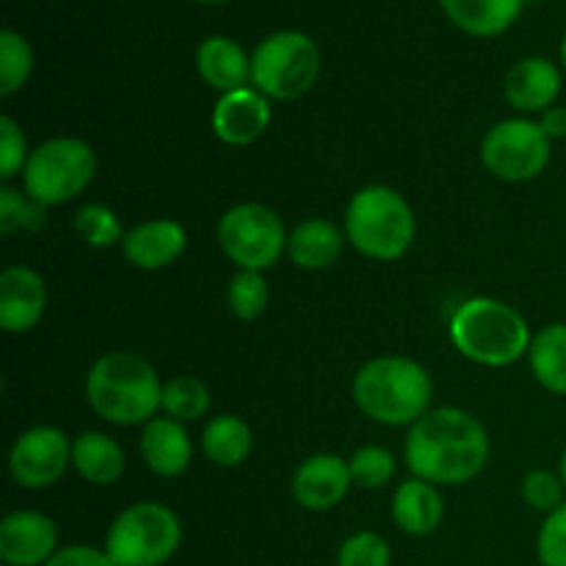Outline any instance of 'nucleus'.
Returning <instances> with one entry per match:
<instances>
[{
	"label": "nucleus",
	"instance_id": "nucleus-1",
	"mask_svg": "<svg viewBox=\"0 0 566 566\" xmlns=\"http://www.w3.org/2000/svg\"><path fill=\"white\" fill-rule=\"evenodd\" d=\"M403 459L420 481L437 486L468 484L490 462V434L464 409H429L409 426Z\"/></svg>",
	"mask_w": 566,
	"mask_h": 566
},
{
	"label": "nucleus",
	"instance_id": "nucleus-2",
	"mask_svg": "<svg viewBox=\"0 0 566 566\" xmlns=\"http://www.w3.org/2000/svg\"><path fill=\"white\" fill-rule=\"evenodd\" d=\"M86 401L105 423H149L164 401V385L147 357L108 352L88 368Z\"/></svg>",
	"mask_w": 566,
	"mask_h": 566
},
{
	"label": "nucleus",
	"instance_id": "nucleus-3",
	"mask_svg": "<svg viewBox=\"0 0 566 566\" xmlns=\"http://www.w3.org/2000/svg\"><path fill=\"white\" fill-rule=\"evenodd\" d=\"M354 403L381 426H412L429 412L431 376L409 357H376L354 376Z\"/></svg>",
	"mask_w": 566,
	"mask_h": 566
},
{
	"label": "nucleus",
	"instance_id": "nucleus-4",
	"mask_svg": "<svg viewBox=\"0 0 566 566\" xmlns=\"http://www.w3.org/2000/svg\"><path fill=\"white\" fill-rule=\"evenodd\" d=\"M531 329L523 315L497 298H468L451 315V343L470 363L503 368L531 348Z\"/></svg>",
	"mask_w": 566,
	"mask_h": 566
},
{
	"label": "nucleus",
	"instance_id": "nucleus-5",
	"mask_svg": "<svg viewBox=\"0 0 566 566\" xmlns=\"http://www.w3.org/2000/svg\"><path fill=\"white\" fill-rule=\"evenodd\" d=\"M415 213L390 186L359 188L346 208V241L370 260L403 258L415 241Z\"/></svg>",
	"mask_w": 566,
	"mask_h": 566
},
{
	"label": "nucleus",
	"instance_id": "nucleus-6",
	"mask_svg": "<svg viewBox=\"0 0 566 566\" xmlns=\"http://www.w3.org/2000/svg\"><path fill=\"white\" fill-rule=\"evenodd\" d=\"M182 545L180 517L155 501L122 509L105 531L103 551L116 566H164Z\"/></svg>",
	"mask_w": 566,
	"mask_h": 566
},
{
	"label": "nucleus",
	"instance_id": "nucleus-7",
	"mask_svg": "<svg viewBox=\"0 0 566 566\" xmlns=\"http://www.w3.org/2000/svg\"><path fill=\"white\" fill-rule=\"evenodd\" d=\"M97 158L88 142L75 136H55L39 144L22 169V188L33 202L59 208L81 197L94 180Z\"/></svg>",
	"mask_w": 566,
	"mask_h": 566
},
{
	"label": "nucleus",
	"instance_id": "nucleus-8",
	"mask_svg": "<svg viewBox=\"0 0 566 566\" xmlns=\"http://www.w3.org/2000/svg\"><path fill=\"white\" fill-rule=\"evenodd\" d=\"M321 50L307 33L276 31L252 53V86L269 99H298L315 86Z\"/></svg>",
	"mask_w": 566,
	"mask_h": 566
},
{
	"label": "nucleus",
	"instance_id": "nucleus-9",
	"mask_svg": "<svg viewBox=\"0 0 566 566\" xmlns=\"http://www.w3.org/2000/svg\"><path fill=\"white\" fill-rule=\"evenodd\" d=\"M280 216L260 202H243L219 221V247L241 271H269L287 249Z\"/></svg>",
	"mask_w": 566,
	"mask_h": 566
},
{
	"label": "nucleus",
	"instance_id": "nucleus-10",
	"mask_svg": "<svg viewBox=\"0 0 566 566\" xmlns=\"http://www.w3.org/2000/svg\"><path fill=\"white\" fill-rule=\"evenodd\" d=\"M553 142L539 119H503L481 142V164L506 182H528L547 169Z\"/></svg>",
	"mask_w": 566,
	"mask_h": 566
},
{
	"label": "nucleus",
	"instance_id": "nucleus-11",
	"mask_svg": "<svg viewBox=\"0 0 566 566\" xmlns=\"http://www.w3.org/2000/svg\"><path fill=\"white\" fill-rule=\"evenodd\" d=\"M72 464V442L55 426L22 431L9 451V473L22 490H48L64 479Z\"/></svg>",
	"mask_w": 566,
	"mask_h": 566
},
{
	"label": "nucleus",
	"instance_id": "nucleus-12",
	"mask_svg": "<svg viewBox=\"0 0 566 566\" xmlns=\"http://www.w3.org/2000/svg\"><path fill=\"white\" fill-rule=\"evenodd\" d=\"M59 553V528L33 509L6 514L0 523V562L3 566H44Z\"/></svg>",
	"mask_w": 566,
	"mask_h": 566
},
{
	"label": "nucleus",
	"instance_id": "nucleus-13",
	"mask_svg": "<svg viewBox=\"0 0 566 566\" xmlns=\"http://www.w3.org/2000/svg\"><path fill=\"white\" fill-rule=\"evenodd\" d=\"M213 133L219 142L230 147L254 144L271 125V105L265 94L254 86H243L238 92H227L213 105Z\"/></svg>",
	"mask_w": 566,
	"mask_h": 566
},
{
	"label": "nucleus",
	"instance_id": "nucleus-14",
	"mask_svg": "<svg viewBox=\"0 0 566 566\" xmlns=\"http://www.w3.org/2000/svg\"><path fill=\"white\" fill-rule=\"evenodd\" d=\"M48 307V285L39 271L9 265L0 271V326L6 335H25L42 321Z\"/></svg>",
	"mask_w": 566,
	"mask_h": 566
},
{
	"label": "nucleus",
	"instance_id": "nucleus-15",
	"mask_svg": "<svg viewBox=\"0 0 566 566\" xmlns=\"http://www.w3.org/2000/svg\"><path fill=\"white\" fill-rule=\"evenodd\" d=\"M352 484V468L346 459L335 453H315L298 464L291 490L298 506L307 512H329L348 495Z\"/></svg>",
	"mask_w": 566,
	"mask_h": 566
},
{
	"label": "nucleus",
	"instance_id": "nucleus-16",
	"mask_svg": "<svg viewBox=\"0 0 566 566\" xmlns=\"http://www.w3.org/2000/svg\"><path fill=\"white\" fill-rule=\"evenodd\" d=\"M503 94L520 114H545L562 94V70L551 59L528 55L509 70Z\"/></svg>",
	"mask_w": 566,
	"mask_h": 566
},
{
	"label": "nucleus",
	"instance_id": "nucleus-17",
	"mask_svg": "<svg viewBox=\"0 0 566 566\" xmlns=\"http://www.w3.org/2000/svg\"><path fill=\"white\" fill-rule=\"evenodd\" d=\"M188 235L175 219H153L136 224L122 238V252L130 265L142 271H160L186 252Z\"/></svg>",
	"mask_w": 566,
	"mask_h": 566
},
{
	"label": "nucleus",
	"instance_id": "nucleus-18",
	"mask_svg": "<svg viewBox=\"0 0 566 566\" xmlns=\"http://www.w3.org/2000/svg\"><path fill=\"white\" fill-rule=\"evenodd\" d=\"M138 448H142L144 464L160 479L182 475L193 457L191 437H188L186 426L175 418H153L149 423H144Z\"/></svg>",
	"mask_w": 566,
	"mask_h": 566
},
{
	"label": "nucleus",
	"instance_id": "nucleus-19",
	"mask_svg": "<svg viewBox=\"0 0 566 566\" xmlns=\"http://www.w3.org/2000/svg\"><path fill=\"white\" fill-rule=\"evenodd\" d=\"M197 72L219 94L238 92L252 81V55L230 36H210L197 50Z\"/></svg>",
	"mask_w": 566,
	"mask_h": 566
},
{
	"label": "nucleus",
	"instance_id": "nucleus-20",
	"mask_svg": "<svg viewBox=\"0 0 566 566\" xmlns=\"http://www.w3.org/2000/svg\"><path fill=\"white\" fill-rule=\"evenodd\" d=\"M392 523L409 536H431L446 520V501L437 484L409 479L392 495Z\"/></svg>",
	"mask_w": 566,
	"mask_h": 566
},
{
	"label": "nucleus",
	"instance_id": "nucleus-21",
	"mask_svg": "<svg viewBox=\"0 0 566 566\" xmlns=\"http://www.w3.org/2000/svg\"><path fill=\"white\" fill-rule=\"evenodd\" d=\"M448 20L470 36H497L523 14L525 0H437Z\"/></svg>",
	"mask_w": 566,
	"mask_h": 566
},
{
	"label": "nucleus",
	"instance_id": "nucleus-22",
	"mask_svg": "<svg viewBox=\"0 0 566 566\" xmlns=\"http://www.w3.org/2000/svg\"><path fill=\"white\" fill-rule=\"evenodd\" d=\"M72 468L94 486H111L125 473V451L103 431H83L72 440Z\"/></svg>",
	"mask_w": 566,
	"mask_h": 566
},
{
	"label": "nucleus",
	"instance_id": "nucleus-23",
	"mask_svg": "<svg viewBox=\"0 0 566 566\" xmlns=\"http://www.w3.org/2000/svg\"><path fill=\"white\" fill-rule=\"evenodd\" d=\"M343 232L326 219H307L293 227L287 238V258L304 271H324L340 258Z\"/></svg>",
	"mask_w": 566,
	"mask_h": 566
},
{
	"label": "nucleus",
	"instance_id": "nucleus-24",
	"mask_svg": "<svg viewBox=\"0 0 566 566\" xmlns=\"http://www.w3.org/2000/svg\"><path fill=\"white\" fill-rule=\"evenodd\" d=\"M534 379L553 396H566V324H547L528 348Z\"/></svg>",
	"mask_w": 566,
	"mask_h": 566
},
{
	"label": "nucleus",
	"instance_id": "nucleus-25",
	"mask_svg": "<svg viewBox=\"0 0 566 566\" xmlns=\"http://www.w3.org/2000/svg\"><path fill=\"white\" fill-rule=\"evenodd\" d=\"M202 453L216 468H238L252 453V429L235 415H219L202 429Z\"/></svg>",
	"mask_w": 566,
	"mask_h": 566
},
{
	"label": "nucleus",
	"instance_id": "nucleus-26",
	"mask_svg": "<svg viewBox=\"0 0 566 566\" xmlns=\"http://www.w3.org/2000/svg\"><path fill=\"white\" fill-rule=\"evenodd\" d=\"M160 409L166 412V418H175L180 423H191V420L205 418V412L210 409V392L193 376H175L164 385V401Z\"/></svg>",
	"mask_w": 566,
	"mask_h": 566
},
{
	"label": "nucleus",
	"instance_id": "nucleus-27",
	"mask_svg": "<svg viewBox=\"0 0 566 566\" xmlns=\"http://www.w3.org/2000/svg\"><path fill=\"white\" fill-rule=\"evenodd\" d=\"M33 72V50L25 39L11 28L0 31V94L11 97L25 86Z\"/></svg>",
	"mask_w": 566,
	"mask_h": 566
},
{
	"label": "nucleus",
	"instance_id": "nucleus-28",
	"mask_svg": "<svg viewBox=\"0 0 566 566\" xmlns=\"http://www.w3.org/2000/svg\"><path fill=\"white\" fill-rule=\"evenodd\" d=\"M48 227V208L33 202L25 191L3 186L0 188V232H39Z\"/></svg>",
	"mask_w": 566,
	"mask_h": 566
},
{
	"label": "nucleus",
	"instance_id": "nucleus-29",
	"mask_svg": "<svg viewBox=\"0 0 566 566\" xmlns=\"http://www.w3.org/2000/svg\"><path fill=\"white\" fill-rule=\"evenodd\" d=\"M72 227H75L77 235H81L92 249H108L114 247V243H122V238H125L119 216L97 202L83 205V208L72 216Z\"/></svg>",
	"mask_w": 566,
	"mask_h": 566
},
{
	"label": "nucleus",
	"instance_id": "nucleus-30",
	"mask_svg": "<svg viewBox=\"0 0 566 566\" xmlns=\"http://www.w3.org/2000/svg\"><path fill=\"white\" fill-rule=\"evenodd\" d=\"M227 304L238 321H258L269 307V285L263 271H238L227 287Z\"/></svg>",
	"mask_w": 566,
	"mask_h": 566
},
{
	"label": "nucleus",
	"instance_id": "nucleus-31",
	"mask_svg": "<svg viewBox=\"0 0 566 566\" xmlns=\"http://www.w3.org/2000/svg\"><path fill=\"white\" fill-rule=\"evenodd\" d=\"M348 468H352L354 484L365 490H381L396 475V457L381 446H363L348 459Z\"/></svg>",
	"mask_w": 566,
	"mask_h": 566
},
{
	"label": "nucleus",
	"instance_id": "nucleus-32",
	"mask_svg": "<svg viewBox=\"0 0 566 566\" xmlns=\"http://www.w3.org/2000/svg\"><path fill=\"white\" fill-rule=\"evenodd\" d=\"M392 551L385 536L374 531H357L337 551V566H390Z\"/></svg>",
	"mask_w": 566,
	"mask_h": 566
},
{
	"label": "nucleus",
	"instance_id": "nucleus-33",
	"mask_svg": "<svg viewBox=\"0 0 566 566\" xmlns=\"http://www.w3.org/2000/svg\"><path fill=\"white\" fill-rule=\"evenodd\" d=\"M564 481L553 470H531L523 479V501L536 512H556L564 503Z\"/></svg>",
	"mask_w": 566,
	"mask_h": 566
},
{
	"label": "nucleus",
	"instance_id": "nucleus-34",
	"mask_svg": "<svg viewBox=\"0 0 566 566\" xmlns=\"http://www.w3.org/2000/svg\"><path fill=\"white\" fill-rule=\"evenodd\" d=\"M536 558L542 566H566V501L542 523L536 536Z\"/></svg>",
	"mask_w": 566,
	"mask_h": 566
},
{
	"label": "nucleus",
	"instance_id": "nucleus-35",
	"mask_svg": "<svg viewBox=\"0 0 566 566\" xmlns=\"http://www.w3.org/2000/svg\"><path fill=\"white\" fill-rule=\"evenodd\" d=\"M28 158L31 153H28L22 127L11 116H0V180H11L14 175H20Z\"/></svg>",
	"mask_w": 566,
	"mask_h": 566
},
{
	"label": "nucleus",
	"instance_id": "nucleus-36",
	"mask_svg": "<svg viewBox=\"0 0 566 566\" xmlns=\"http://www.w3.org/2000/svg\"><path fill=\"white\" fill-rule=\"evenodd\" d=\"M44 566H116L108 558V553L99 551V547L88 545H70L61 547L53 558Z\"/></svg>",
	"mask_w": 566,
	"mask_h": 566
},
{
	"label": "nucleus",
	"instance_id": "nucleus-37",
	"mask_svg": "<svg viewBox=\"0 0 566 566\" xmlns=\"http://www.w3.org/2000/svg\"><path fill=\"white\" fill-rule=\"evenodd\" d=\"M539 125L542 130L551 136V142H562V138H566V108H562V105L547 108L545 114L539 116Z\"/></svg>",
	"mask_w": 566,
	"mask_h": 566
},
{
	"label": "nucleus",
	"instance_id": "nucleus-38",
	"mask_svg": "<svg viewBox=\"0 0 566 566\" xmlns=\"http://www.w3.org/2000/svg\"><path fill=\"white\" fill-rule=\"evenodd\" d=\"M558 475H562V481H564V486H566V448H564V453H562V462H558Z\"/></svg>",
	"mask_w": 566,
	"mask_h": 566
},
{
	"label": "nucleus",
	"instance_id": "nucleus-39",
	"mask_svg": "<svg viewBox=\"0 0 566 566\" xmlns=\"http://www.w3.org/2000/svg\"><path fill=\"white\" fill-rule=\"evenodd\" d=\"M562 64H564V70H566V33H564V39H562Z\"/></svg>",
	"mask_w": 566,
	"mask_h": 566
},
{
	"label": "nucleus",
	"instance_id": "nucleus-40",
	"mask_svg": "<svg viewBox=\"0 0 566 566\" xmlns=\"http://www.w3.org/2000/svg\"><path fill=\"white\" fill-rule=\"evenodd\" d=\"M197 3H227V0H197Z\"/></svg>",
	"mask_w": 566,
	"mask_h": 566
}]
</instances>
